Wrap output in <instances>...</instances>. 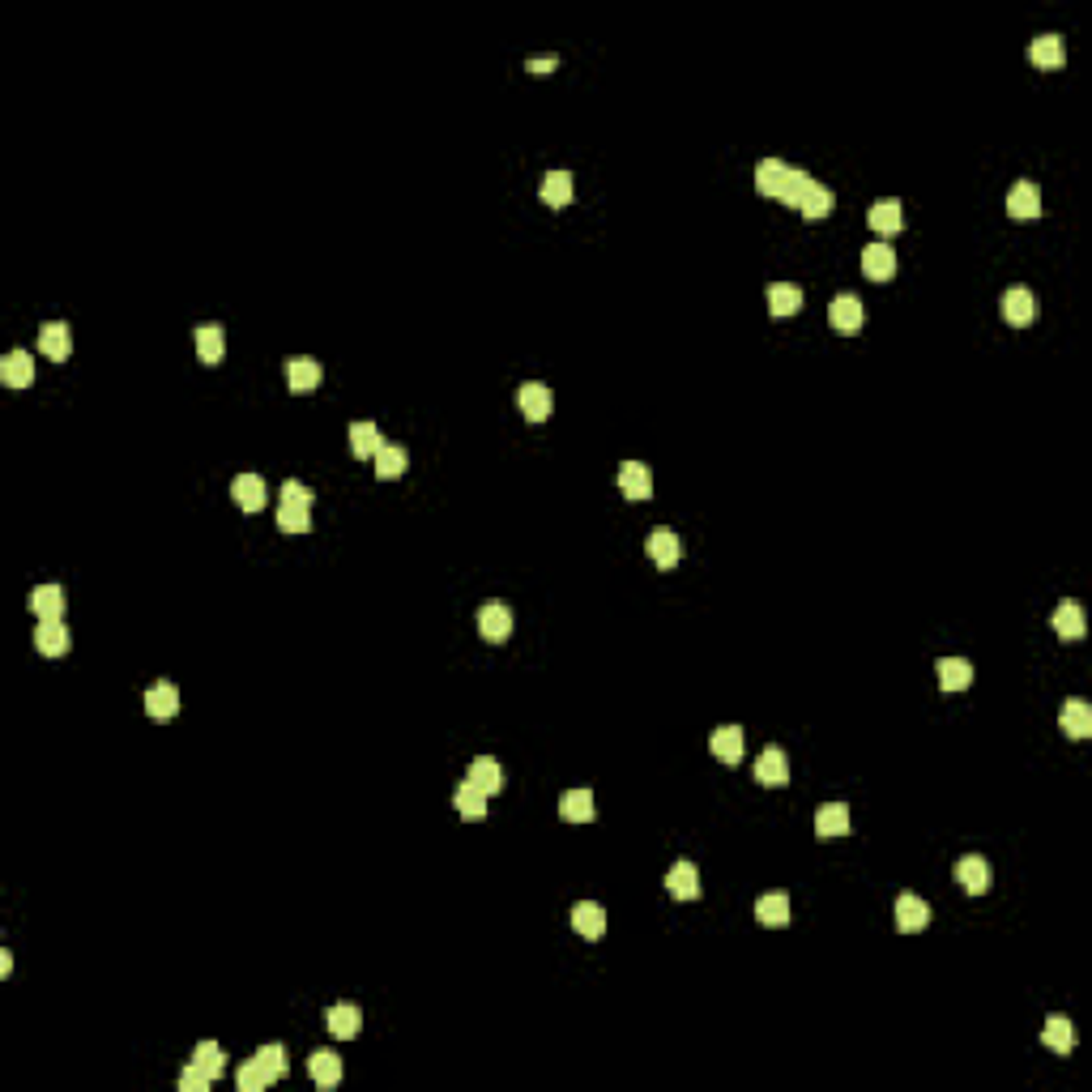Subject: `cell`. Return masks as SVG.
<instances>
[{"label": "cell", "instance_id": "obj_1", "mask_svg": "<svg viewBox=\"0 0 1092 1092\" xmlns=\"http://www.w3.org/2000/svg\"><path fill=\"white\" fill-rule=\"evenodd\" d=\"M517 406L529 423H546V418L555 414V393L546 389V384H534V380H529V384H521Z\"/></svg>", "mask_w": 1092, "mask_h": 1092}, {"label": "cell", "instance_id": "obj_2", "mask_svg": "<svg viewBox=\"0 0 1092 1092\" xmlns=\"http://www.w3.org/2000/svg\"><path fill=\"white\" fill-rule=\"evenodd\" d=\"M956 883H960L969 897L991 892V862L981 858V853H964V858L956 862Z\"/></svg>", "mask_w": 1092, "mask_h": 1092}, {"label": "cell", "instance_id": "obj_3", "mask_svg": "<svg viewBox=\"0 0 1092 1092\" xmlns=\"http://www.w3.org/2000/svg\"><path fill=\"white\" fill-rule=\"evenodd\" d=\"M862 273H866L870 282H892V278H897V252H892L888 240L866 243V252H862Z\"/></svg>", "mask_w": 1092, "mask_h": 1092}, {"label": "cell", "instance_id": "obj_4", "mask_svg": "<svg viewBox=\"0 0 1092 1092\" xmlns=\"http://www.w3.org/2000/svg\"><path fill=\"white\" fill-rule=\"evenodd\" d=\"M231 500L240 504V512H260L265 508V500H269V491H265V478L260 474H235L231 478Z\"/></svg>", "mask_w": 1092, "mask_h": 1092}, {"label": "cell", "instance_id": "obj_5", "mask_svg": "<svg viewBox=\"0 0 1092 1092\" xmlns=\"http://www.w3.org/2000/svg\"><path fill=\"white\" fill-rule=\"evenodd\" d=\"M926 926H930V905H926L922 897H913V892H900L897 897V930L900 935H917Z\"/></svg>", "mask_w": 1092, "mask_h": 1092}, {"label": "cell", "instance_id": "obj_6", "mask_svg": "<svg viewBox=\"0 0 1092 1092\" xmlns=\"http://www.w3.org/2000/svg\"><path fill=\"white\" fill-rule=\"evenodd\" d=\"M478 636L491 640V645H500V640L512 636V611L504 602H487L478 606Z\"/></svg>", "mask_w": 1092, "mask_h": 1092}, {"label": "cell", "instance_id": "obj_7", "mask_svg": "<svg viewBox=\"0 0 1092 1092\" xmlns=\"http://www.w3.org/2000/svg\"><path fill=\"white\" fill-rule=\"evenodd\" d=\"M35 648L43 653V658H65L69 648H73V636H69V628L60 619H39Z\"/></svg>", "mask_w": 1092, "mask_h": 1092}, {"label": "cell", "instance_id": "obj_8", "mask_svg": "<svg viewBox=\"0 0 1092 1092\" xmlns=\"http://www.w3.org/2000/svg\"><path fill=\"white\" fill-rule=\"evenodd\" d=\"M645 546H648V559H653L658 568H666V572L683 559V542H679V534H675V529H666V525L653 529V534L645 538Z\"/></svg>", "mask_w": 1092, "mask_h": 1092}, {"label": "cell", "instance_id": "obj_9", "mask_svg": "<svg viewBox=\"0 0 1092 1092\" xmlns=\"http://www.w3.org/2000/svg\"><path fill=\"white\" fill-rule=\"evenodd\" d=\"M1003 320L1016 324V329H1024V324L1037 320V295L1028 287H1011L1007 295H1003Z\"/></svg>", "mask_w": 1092, "mask_h": 1092}, {"label": "cell", "instance_id": "obj_10", "mask_svg": "<svg viewBox=\"0 0 1092 1092\" xmlns=\"http://www.w3.org/2000/svg\"><path fill=\"white\" fill-rule=\"evenodd\" d=\"M572 930L581 939H602L606 935V909L598 900H576L572 905Z\"/></svg>", "mask_w": 1092, "mask_h": 1092}, {"label": "cell", "instance_id": "obj_11", "mask_svg": "<svg viewBox=\"0 0 1092 1092\" xmlns=\"http://www.w3.org/2000/svg\"><path fill=\"white\" fill-rule=\"evenodd\" d=\"M39 351H43L52 363H65L69 351H73V334H69V324L65 320H47L43 329H39Z\"/></svg>", "mask_w": 1092, "mask_h": 1092}, {"label": "cell", "instance_id": "obj_12", "mask_svg": "<svg viewBox=\"0 0 1092 1092\" xmlns=\"http://www.w3.org/2000/svg\"><path fill=\"white\" fill-rule=\"evenodd\" d=\"M828 320H833L836 334H858L866 312H862V299L858 295H836L833 307H828Z\"/></svg>", "mask_w": 1092, "mask_h": 1092}, {"label": "cell", "instance_id": "obj_13", "mask_svg": "<svg viewBox=\"0 0 1092 1092\" xmlns=\"http://www.w3.org/2000/svg\"><path fill=\"white\" fill-rule=\"evenodd\" d=\"M615 482H619V491L628 500H648V495H653V474H648L645 461H623Z\"/></svg>", "mask_w": 1092, "mask_h": 1092}, {"label": "cell", "instance_id": "obj_14", "mask_svg": "<svg viewBox=\"0 0 1092 1092\" xmlns=\"http://www.w3.org/2000/svg\"><path fill=\"white\" fill-rule=\"evenodd\" d=\"M146 713L154 717V722H171V717L179 713V687L167 683V679H163V683H154L146 692Z\"/></svg>", "mask_w": 1092, "mask_h": 1092}, {"label": "cell", "instance_id": "obj_15", "mask_svg": "<svg viewBox=\"0 0 1092 1092\" xmlns=\"http://www.w3.org/2000/svg\"><path fill=\"white\" fill-rule=\"evenodd\" d=\"M26 606H30V615H39V619H60L65 615V589L60 585H35L30 589V598H26Z\"/></svg>", "mask_w": 1092, "mask_h": 1092}, {"label": "cell", "instance_id": "obj_16", "mask_svg": "<svg viewBox=\"0 0 1092 1092\" xmlns=\"http://www.w3.org/2000/svg\"><path fill=\"white\" fill-rule=\"evenodd\" d=\"M866 223H870V231H875V235H897L900 226H905V210H900L897 196H883V201L870 205Z\"/></svg>", "mask_w": 1092, "mask_h": 1092}, {"label": "cell", "instance_id": "obj_17", "mask_svg": "<svg viewBox=\"0 0 1092 1092\" xmlns=\"http://www.w3.org/2000/svg\"><path fill=\"white\" fill-rule=\"evenodd\" d=\"M756 781L759 786H786L789 781V759L781 747H764L756 759Z\"/></svg>", "mask_w": 1092, "mask_h": 1092}, {"label": "cell", "instance_id": "obj_18", "mask_svg": "<svg viewBox=\"0 0 1092 1092\" xmlns=\"http://www.w3.org/2000/svg\"><path fill=\"white\" fill-rule=\"evenodd\" d=\"M1007 213L1011 218H1037L1041 213V188L1033 184V179H1020V184H1011V193H1007Z\"/></svg>", "mask_w": 1092, "mask_h": 1092}, {"label": "cell", "instance_id": "obj_19", "mask_svg": "<svg viewBox=\"0 0 1092 1092\" xmlns=\"http://www.w3.org/2000/svg\"><path fill=\"white\" fill-rule=\"evenodd\" d=\"M1028 60H1033L1037 69H1063V60H1067L1063 35H1037L1033 43H1028Z\"/></svg>", "mask_w": 1092, "mask_h": 1092}, {"label": "cell", "instance_id": "obj_20", "mask_svg": "<svg viewBox=\"0 0 1092 1092\" xmlns=\"http://www.w3.org/2000/svg\"><path fill=\"white\" fill-rule=\"evenodd\" d=\"M666 892L675 900H695V897H700V870H695V862H675V866H670Z\"/></svg>", "mask_w": 1092, "mask_h": 1092}, {"label": "cell", "instance_id": "obj_21", "mask_svg": "<svg viewBox=\"0 0 1092 1092\" xmlns=\"http://www.w3.org/2000/svg\"><path fill=\"white\" fill-rule=\"evenodd\" d=\"M307 1075H312L316 1088H337V1084H342V1058H337L334 1050H316V1054L307 1058Z\"/></svg>", "mask_w": 1092, "mask_h": 1092}, {"label": "cell", "instance_id": "obj_22", "mask_svg": "<svg viewBox=\"0 0 1092 1092\" xmlns=\"http://www.w3.org/2000/svg\"><path fill=\"white\" fill-rule=\"evenodd\" d=\"M0 380H5L9 389H26V384H35V359H30L26 351H9L5 359H0Z\"/></svg>", "mask_w": 1092, "mask_h": 1092}, {"label": "cell", "instance_id": "obj_23", "mask_svg": "<svg viewBox=\"0 0 1092 1092\" xmlns=\"http://www.w3.org/2000/svg\"><path fill=\"white\" fill-rule=\"evenodd\" d=\"M1050 628H1054L1063 640H1080L1084 628H1088V623H1084V606L1071 602V598H1067V602H1058L1054 615H1050Z\"/></svg>", "mask_w": 1092, "mask_h": 1092}, {"label": "cell", "instance_id": "obj_24", "mask_svg": "<svg viewBox=\"0 0 1092 1092\" xmlns=\"http://www.w3.org/2000/svg\"><path fill=\"white\" fill-rule=\"evenodd\" d=\"M320 380H324V371H320V363L316 359H290L287 363V384H290V393H312V389H320Z\"/></svg>", "mask_w": 1092, "mask_h": 1092}, {"label": "cell", "instance_id": "obj_25", "mask_svg": "<svg viewBox=\"0 0 1092 1092\" xmlns=\"http://www.w3.org/2000/svg\"><path fill=\"white\" fill-rule=\"evenodd\" d=\"M487 798H491L487 789H478L470 777H465L461 786H457V794H453V806H457L461 819H487Z\"/></svg>", "mask_w": 1092, "mask_h": 1092}, {"label": "cell", "instance_id": "obj_26", "mask_svg": "<svg viewBox=\"0 0 1092 1092\" xmlns=\"http://www.w3.org/2000/svg\"><path fill=\"white\" fill-rule=\"evenodd\" d=\"M850 828H853V819H850V806L845 803H824L815 811V833L819 836H845Z\"/></svg>", "mask_w": 1092, "mask_h": 1092}, {"label": "cell", "instance_id": "obj_27", "mask_svg": "<svg viewBox=\"0 0 1092 1092\" xmlns=\"http://www.w3.org/2000/svg\"><path fill=\"white\" fill-rule=\"evenodd\" d=\"M709 751H713L722 764H739L742 759V730L739 725H717V730L709 734Z\"/></svg>", "mask_w": 1092, "mask_h": 1092}, {"label": "cell", "instance_id": "obj_28", "mask_svg": "<svg viewBox=\"0 0 1092 1092\" xmlns=\"http://www.w3.org/2000/svg\"><path fill=\"white\" fill-rule=\"evenodd\" d=\"M756 922L769 926V930L789 926V897H786V892H769V897H759L756 900Z\"/></svg>", "mask_w": 1092, "mask_h": 1092}, {"label": "cell", "instance_id": "obj_29", "mask_svg": "<svg viewBox=\"0 0 1092 1092\" xmlns=\"http://www.w3.org/2000/svg\"><path fill=\"white\" fill-rule=\"evenodd\" d=\"M196 359L201 363H218L226 354V334H223V324H196Z\"/></svg>", "mask_w": 1092, "mask_h": 1092}, {"label": "cell", "instance_id": "obj_30", "mask_svg": "<svg viewBox=\"0 0 1092 1092\" xmlns=\"http://www.w3.org/2000/svg\"><path fill=\"white\" fill-rule=\"evenodd\" d=\"M769 312L772 316H798V312H803V287H798V282H772V287H769Z\"/></svg>", "mask_w": 1092, "mask_h": 1092}, {"label": "cell", "instance_id": "obj_31", "mask_svg": "<svg viewBox=\"0 0 1092 1092\" xmlns=\"http://www.w3.org/2000/svg\"><path fill=\"white\" fill-rule=\"evenodd\" d=\"M1058 722H1063V730L1071 734V739H1088L1092 734V704L1075 695V700L1063 704V717H1058Z\"/></svg>", "mask_w": 1092, "mask_h": 1092}, {"label": "cell", "instance_id": "obj_32", "mask_svg": "<svg viewBox=\"0 0 1092 1092\" xmlns=\"http://www.w3.org/2000/svg\"><path fill=\"white\" fill-rule=\"evenodd\" d=\"M538 196H542L551 210H564L572 201V176L568 171H546L542 184H538Z\"/></svg>", "mask_w": 1092, "mask_h": 1092}, {"label": "cell", "instance_id": "obj_33", "mask_svg": "<svg viewBox=\"0 0 1092 1092\" xmlns=\"http://www.w3.org/2000/svg\"><path fill=\"white\" fill-rule=\"evenodd\" d=\"M329 1033L334 1037H342V1041H351V1037H359V1028H363V1011L354 1007V1003H337V1007H329Z\"/></svg>", "mask_w": 1092, "mask_h": 1092}, {"label": "cell", "instance_id": "obj_34", "mask_svg": "<svg viewBox=\"0 0 1092 1092\" xmlns=\"http://www.w3.org/2000/svg\"><path fill=\"white\" fill-rule=\"evenodd\" d=\"M786 176H789V167L781 163V158H764V163L756 167V193L759 196H781Z\"/></svg>", "mask_w": 1092, "mask_h": 1092}, {"label": "cell", "instance_id": "obj_35", "mask_svg": "<svg viewBox=\"0 0 1092 1092\" xmlns=\"http://www.w3.org/2000/svg\"><path fill=\"white\" fill-rule=\"evenodd\" d=\"M1041 1041H1046V1050H1054V1054H1071L1075 1050V1028L1067 1016H1050L1046 1028H1041Z\"/></svg>", "mask_w": 1092, "mask_h": 1092}, {"label": "cell", "instance_id": "obj_36", "mask_svg": "<svg viewBox=\"0 0 1092 1092\" xmlns=\"http://www.w3.org/2000/svg\"><path fill=\"white\" fill-rule=\"evenodd\" d=\"M380 448H384V435H380L376 423H354L351 427V453L359 457V461H371Z\"/></svg>", "mask_w": 1092, "mask_h": 1092}, {"label": "cell", "instance_id": "obj_37", "mask_svg": "<svg viewBox=\"0 0 1092 1092\" xmlns=\"http://www.w3.org/2000/svg\"><path fill=\"white\" fill-rule=\"evenodd\" d=\"M465 777H470L478 789H487V794H500V789H504V769L491 756L470 759V772H465Z\"/></svg>", "mask_w": 1092, "mask_h": 1092}, {"label": "cell", "instance_id": "obj_38", "mask_svg": "<svg viewBox=\"0 0 1092 1092\" xmlns=\"http://www.w3.org/2000/svg\"><path fill=\"white\" fill-rule=\"evenodd\" d=\"M939 687H944V692H969V687H973V666L964 658H944V662H939Z\"/></svg>", "mask_w": 1092, "mask_h": 1092}, {"label": "cell", "instance_id": "obj_39", "mask_svg": "<svg viewBox=\"0 0 1092 1092\" xmlns=\"http://www.w3.org/2000/svg\"><path fill=\"white\" fill-rule=\"evenodd\" d=\"M559 815H564L568 824H589L593 819V794L589 789H568L564 798H559Z\"/></svg>", "mask_w": 1092, "mask_h": 1092}, {"label": "cell", "instance_id": "obj_40", "mask_svg": "<svg viewBox=\"0 0 1092 1092\" xmlns=\"http://www.w3.org/2000/svg\"><path fill=\"white\" fill-rule=\"evenodd\" d=\"M833 205H836L833 188H824V184H815V179H811V188H806V196H803V205H798V213L815 223V218H828V213H833Z\"/></svg>", "mask_w": 1092, "mask_h": 1092}, {"label": "cell", "instance_id": "obj_41", "mask_svg": "<svg viewBox=\"0 0 1092 1092\" xmlns=\"http://www.w3.org/2000/svg\"><path fill=\"white\" fill-rule=\"evenodd\" d=\"M371 461H376V478H401L406 465H410V457H406V448H401V445H384Z\"/></svg>", "mask_w": 1092, "mask_h": 1092}, {"label": "cell", "instance_id": "obj_42", "mask_svg": "<svg viewBox=\"0 0 1092 1092\" xmlns=\"http://www.w3.org/2000/svg\"><path fill=\"white\" fill-rule=\"evenodd\" d=\"M806 188H811V176H806L803 167H789L786 188H781L777 201H781V205H789V210H798V205H803V196H806Z\"/></svg>", "mask_w": 1092, "mask_h": 1092}, {"label": "cell", "instance_id": "obj_43", "mask_svg": "<svg viewBox=\"0 0 1092 1092\" xmlns=\"http://www.w3.org/2000/svg\"><path fill=\"white\" fill-rule=\"evenodd\" d=\"M193 1063L201 1067L205 1075H213V1080H218V1075L226 1071V1054H223L218 1046H213V1041H201V1046L193 1050Z\"/></svg>", "mask_w": 1092, "mask_h": 1092}, {"label": "cell", "instance_id": "obj_44", "mask_svg": "<svg viewBox=\"0 0 1092 1092\" xmlns=\"http://www.w3.org/2000/svg\"><path fill=\"white\" fill-rule=\"evenodd\" d=\"M278 500H282V508H312V504H316V491L304 487L299 478H287V482H282V495H278Z\"/></svg>", "mask_w": 1092, "mask_h": 1092}, {"label": "cell", "instance_id": "obj_45", "mask_svg": "<svg viewBox=\"0 0 1092 1092\" xmlns=\"http://www.w3.org/2000/svg\"><path fill=\"white\" fill-rule=\"evenodd\" d=\"M257 1063L265 1067V1075H269V1080H282V1075L290 1071V1063H287V1050H282V1046H260V1050H257Z\"/></svg>", "mask_w": 1092, "mask_h": 1092}, {"label": "cell", "instance_id": "obj_46", "mask_svg": "<svg viewBox=\"0 0 1092 1092\" xmlns=\"http://www.w3.org/2000/svg\"><path fill=\"white\" fill-rule=\"evenodd\" d=\"M265 1084H273V1080L265 1075V1067H260L257 1058H252V1063H243L240 1071H235V1088H240V1092H260Z\"/></svg>", "mask_w": 1092, "mask_h": 1092}, {"label": "cell", "instance_id": "obj_47", "mask_svg": "<svg viewBox=\"0 0 1092 1092\" xmlns=\"http://www.w3.org/2000/svg\"><path fill=\"white\" fill-rule=\"evenodd\" d=\"M278 529L282 534H307L312 529V508H282L278 504Z\"/></svg>", "mask_w": 1092, "mask_h": 1092}, {"label": "cell", "instance_id": "obj_48", "mask_svg": "<svg viewBox=\"0 0 1092 1092\" xmlns=\"http://www.w3.org/2000/svg\"><path fill=\"white\" fill-rule=\"evenodd\" d=\"M210 1084H213V1075H205V1071H201V1067H196V1063L188 1067L184 1075H179V1088H184V1092H205V1088H210Z\"/></svg>", "mask_w": 1092, "mask_h": 1092}, {"label": "cell", "instance_id": "obj_49", "mask_svg": "<svg viewBox=\"0 0 1092 1092\" xmlns=\"http://www.w3.org/2000/svg\"><path fill=\"white\" fill-rule=\"evenodd\" d=\"M559 69V56H534L529 60V73H555Z\"/></svg>", "mask_w": 1092, "mask_h": 1092}, {"label": "cell", "instance_id": "obj_50", "mask_svg": "<svg viewBox=\"0 0 1092 1092\" xmlns=\"http://www.w3.org/2000/svg\"><path fill=\"white\" fill-rule=\"evenodd\" d=\"M13 973V952H0V977H9Z\"/></svg>", "mask_w": 1092, "mask_h": 1092}]
</instances>
